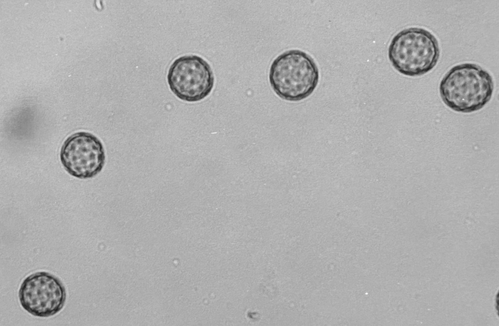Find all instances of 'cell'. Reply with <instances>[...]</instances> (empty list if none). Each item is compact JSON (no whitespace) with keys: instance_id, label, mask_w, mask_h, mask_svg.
I'll return each instance as SVG.
<instances>
[{"instance_id":"obj_1","label":"cell","mask_w":499,"mask_h":326,"mask_svg":"<svg viewBox=\"0 0 499 326\" xmlns=\"http://www.w3.org/2000/svg\"><path fill=\"white\" fill-rule=\"evenodd\" d=\"M492 76L480 65L472 63L452 67L441 80V97L454 111L471 113L482 109L490 101L494 91Z\"/></svg>"},{"instance_id":"obj_2","label":"cell","mask_w":499,"mask_h":326,"mask_svg":"<svg viewBox=\"0 0 499 326\" xmlns=\"http://www.w3.org/2000/svg\"><path fill=\"white\" fill-rule=\"evenodd\" d=\"M319 77L313 58L303 51L293 49L284 52L274 59L269 79L273 91L280 98L299 101L313 93Z\"/></svg>"},{"instance_id":"obj_3","label":"cell","mask_w":499,"mask_h":326,"mask_svg":"<svg viewBox=\"0 0 499 326\" xmlns=\"http://www.w3.org/2000/svg\"><path fill=\"white\" fill-rule=\"evenodd\" d=\"M440 55L438 41L426 29L405 28L392 38L388 57L393 67L401 74L409 77L423 75L432 70Z\"/></svg>"},{"instance_id":"obj_4","label":"cell","mask_w":499,"mask_h":326,"mask_svg":"<svg viewBox=\"0 0 499 326\" xmlns=\"http://www.w3.org/2000/svg\"><path fill=\"white\" fill-rule=\"evenodd\" d=\"M169 88L179 99L189 102L200 101L212 91L214 77L212 69L200 56L180 57L171 65L167 74Z\"/></svg>"},{"instance_id":"obj_5","label":"cell","mask_w":499,"mask_h":326,"mask_svg":"<svg viewBox=\"0 0 499 326\" xmlns=\"http://www.w3.org/2000/svg\"><path fill=\"white\" fill-rule=\"evenodd\" d=\"M66 297V290L60 280L45 271L28 276L19 291L22 307L32 315L41 317L58 313L63 308Z\"/></svg>"},{"instance_id":"obj_6","label":"cell","mask_w":499,"mask_h":326,"mask_svg":"<svg viewBox=\"0 0 499 326\" xmlns=\"http://www.w3.org/2000/svg\"><path fill=\"white\" fill-rule=\"evenodd\" d=\"M60 159L70 175L80 179L90 178L99 173L105 162V153L101 141L93 134L78 132L64 142Z\"/></svg>"}]
</instances>
